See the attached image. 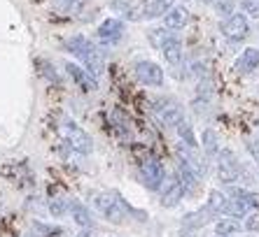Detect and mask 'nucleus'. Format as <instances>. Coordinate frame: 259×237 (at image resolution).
Here are the masks:
<instances>
[{
    "mask_svg": "<svg viewBox=\"0 0 259 237\" xmlns=\"http://www.w3.org/2000/svg\"><path fill=\"white\" fill-rule=\"evenodd\" d=\"M66 49L91 72V75H94V77H101L103 72H105V58H103V51L96 47V42H91L89 37H84V35L68 37Z\"/></svg>",
    "mask_w": 259,
    "mask_h": 237,
    "instance_id": "obj_1",
    "label": "nucleus"
},
{
    "mask_svg": "<svg viewBox=\"0 0 259 237\" xmlns=\"http://www.w3.org/2000/svg\"><path fill=\"white\" fill-rule=\"evenodd\" d=\"M94 207H96L110 223H124V219L133 212L119 193H96V196H94Z\"/></svg>",
    "mask_w": 259,
    "mask_h": 237,
    "instance_id": "obj_2",
    "label": "nucleus"
},
{
    "mask_svg": "<svg viewBox=\"0 0 259 237\" xmlns=\"http://www.w3.org/2000/svg\"><path fill=\"white\" fill-rule=\"evenodd\" d=\"M59 135L63 137V142H66L72 151H77V154L87 156L94 151V140H91V135L82 128V126L70 121V118H63L59 124Z\"/></svg>",
    "mask_w": 259,
    "mask_h": 237,
    "instance_id": "obj_3",
    "label": "nucleus"
},
{
    "mask_svg": "<svg viewBox=\"0 0 259 237\" xmlns=\"http://www.w3.org/2000/svg\"><path fill=\"white\" fill-rule=\"evenodd\" d=\"M243 177H250V174L241 165V160L236 158L234 151L231 149H220V154H217V179L222 184L231 186L236 182H241Z\"/></svg>",
    "mask_w": 259,
    "mask_h": 237,
    "instance_id": "obj_4",
    "label": "nucleus"
},
{
    "mask_svg": "<svg viewBox=\"0 0 259 237\" xmlns=\"http://www.w3.org/2000/svg\"><path fill=\"white\" fill-rule=\"evenodd\" d=\"M220 33L231 42H243L247 35H250V19H247L243 12H234L231 17H227L222 21Z\"/></svg>",
    "mask_w": 259,
    "mask_h": 237,
    "instance_id": "obj_5",
    "label": "nucleus"
},
{
    "mask_svg": "<svg viewBox=\"0 0 259 237\" xmlns=\"http://www.w3.org/2000/svg\"><path fill=\"white\" fill-rule=\"evenodd\" d=\"M140 179L150 191H159L166 182V167L159 158H145L140 163Z\"/></svg>",
    "mask_w": 259,
    "mask_h": 237,
    "instance_id": "obj_6",
    "label": "nucleus"
},
{
    "mask_svg": "<svg viewBox=\"0 0 259 237\" xmlns=\"http://www.w3.org/2000/svg\"><path fill=\"white\" fill-rule=\"evenodd\" d=\"M124 30H126V26H124L121 19L108 17L96 28V37L101 42V47H115L117 42H121V37H124Z\"/></svg>",
    "mask_w": 259,
    "mask_h": 237,
    "instance_id": "obj_7",
    "label": "nucleus"
},
{
    "mask_svg": "<svg viewBox=\"0 0 259 237\" xmlns=\"http://www.w3.org/2000/svg\"><path fill=\"white\" fill-rule=\"evenodd\" d=\"M133 72H136V79H138L143 86H154V89H161L163 86V70L159 63L154 61H138L133 66Z\"/></svg>",
    "mask_w": 259,
    "mask_h": 237,
    "instance_id": "obj_8",
    "label": "nucleus"
},
{
    "mask_svg": "<svg viewBox=\"0 0 259 237\" xmlns=\"http://www.w3.org/2000/svg\"><path fill=\"white\" fill-rule=\"evenodd\" d=\"M154 112H157L159 121H161L166 128H175L180 121H185V109H182V105L178 100H173V98H161V100L157 102V107H154Z\"/></svg>",
    "mask_w": 259,
    "mask_h": 237,
    "instance_id": "obj_9",
    "label": "nucleus"
},
{
    "mask_svg": "<svg viewBox=\"0 0 259 237\" xmlns=\"http://www.w3.org/2000/svg\"><path fill=\"white\" fill-rule=\"evenodd\" d=\"M63 68H66V72L70 75L72 82L77 84V89H82L84 93H94V91L98 89L96 77H94V75H91L84 66H77V63H70V61H68Z\"/></svg>",
    "mask_w": 259,
    "mask_h": 237,
    "instance_id": "obj_10",
    "label": "nucleus"
},
{
    "mask_svg": "<svg viewBox=\"0 0 259 237\" xmlns=\"http://www.w3.org/2000/svg\"><path fill=\"white\" fill-rule=\"evenodd\" d=\"M161 205L163 207H178V205H180L182 202V198L187 196V193H185V189H182V184L180 182H178V177L175 179H166V182H163V186L161 189Z\"/></svg>",
    "mask_w": 259,
    "mask_h": 237,
    "instance_id": "obj_11",
    "label": "nucleus"
},
{
    "mask_svg": "<svg viewBox=\"0 0 259 237\" xmlns=\"http://www.w3.org/2000/svg\"><path fill=\"white\" fill-rule=\"evenodd\" d=\"M161 56L166 58V63L168 66H180L182 58H185V44H182V40L178 35H170L168 40L161 44Z\"/></svg>",
    "mask_w": 259,
    "mask_h": 237,
    "instance_id": "obj_12",
    "label": "nucleus"
},
{
    "mask_svg": "<svg viewBox=\"0 0 259 237\" xmlns=\"http://www.w3.org/2000/svg\"><path fill=\"white\" fill-rule=\"evenodd\" d=\"M189 21H192V14H189V10L185 5H173L168 12L163 14V26H166V28H170V30L185 28Z\"/></svg>",
    "mask_w": 259,
    "mask_h": 237,
    "instance_id": "obj_13",
    "label": "nucleus"
},
{
    "mask_svg": "<svg viewBox=\"0 0 259 237\" xmlns=\"http://www.w3.org/2000/svg\"><path fill=\"white\" fill-rule=\"evenodd\" d=\"M236 72H241V75H250L259 68V49L257 47H247L241 51V56L236 58L234 63Z\"/></svg>",
    "mask_w": 259,
    "mask_h": 237,
    "instance_id": "obj_14",
    "label": "nucleus"
},
{
    "mask_svg": "<svg viewBox=\"0 0 259 237\" xmlns=\"http://www.w3.org/2000/svg\"><path fill=\"white\" fill-rule=\"evenodd\" d=\"M70 216H72V221L82 228V230H89V228H94V225H96L91 209L87 207V205H82L79 200H70Z\"/></svg>",
    "mask_w": 259,
    "mask_h": 237,
    "instance_id": "obj_15",
    "label": "nucleus"
},
{
    "mask_svg": "<svg viewBox=\"0 0 259 237\" xmlns=\"http://www.w3.org/2000/svg\"><path fill=\"white\" fill-rule=\"evenodd\" d=\"M227 205H229V193H224V191H220V189H212L210 193H208L205 209H208L212 216H224Z\"/></svg>",
    "mask_w": 259,
    "mask_h": 237,
    "instance_id": "obj_16",
    "label": "nucleus"
},
{
    "mask_svg": "<svg viewBox=\"0 0 259 237\" xmlns=\"http://www.w3.org/2000/svg\"><path fill=\"white\" fill-rule=\"evenodd\" d=\"M241 221L231 219V216H220L215 221V237H234L236 232H241Z\"/></svg>",
    "mask_w": 259,
    "mask_h": 237,
    "instance_id": "obj_17",
    "label": "nucleus"
},
{
    "mask_svg": "<svg viewBox=\"0 0 259 237\" xmlns=\"http://www.w3.org/2000/svg\"><path fill=\"white\" fill-rule=\"evenodd\" d=\"M178 182L182 184V189H185V193H192L196 186H199L201 177L196 174L194 170H189L185 163H178Z\"/></svg>",
    "mask_w": 259,
    "mask_h": 237,
    "instance_id": "obj_18",
    "label": "nucleus"
},
{
    "mask_svg": "<svg viewBox=\"0 0 259 237\" xmlns=\"http://www.w3.org/2000/svg\"><path fill=\"white\" fill-rule=\"evenodd\" d=\"M229 198H234V200H238L241 205H245L250 212H257L259 209V196L247 189H229Z\"/></svg>",
    "mask_w": 259,
    "mask_h": 237,
    "instance_id": "obj_19",
    "label": "nucleus"
},
{
    "mask_svg": "<svg viewBox=\"0 0 259 237\" xmlns=\"http://www.w3.org/2000/svg\"><path fill=\"white\" fill-rule=\"evenodd\" d=\"M201 149H203L205 156L217 158V154H220V140H217V133L212 128H203V133H201Z\"/></svg>",
    "mask_w": 259,
    "mask_h": 237,
    "instance_id": "obj_20",
    "label": "nucleus"
},
{
    "mask_svg": "<svg viewBox=\"0 0 259 237\" xmlns=\"http://www.w3.org/2000/svg\"><path fill=\"white\" fill-rule=\"evenodd\" d=\"M175 131H178V137H180V142L185 144V147L189 149H199V140H196V135H194V128L189 121H180V124L175 126Z\"/></svg>",
    "mask_w": 259,
    "mask_h": 237,
    "instance_id": "obj_21",
    "label": "nucleus"
},
{
    "mask_svg": "<svg viewBox=\"0 0 259 237\" xmlns=\"http://www.w3.org/2000/svg\"><path fill=\"white\" fill-rule=\"evenodd\" d=\"M47 209L52 216H56V219H61L63 214H70V200L63 196H56V198H49L47 202Z\"/></svg>",
    "mask_w": 259,
    "mask_h": 237,
    "instance_id": "obj_22",
    "label": "nucleus"
},
{
    "mask_svg": "<svg viewBox=\"0 0 259 237\" xmlns=\"http://www.w3.org/2000/svg\"><path fill=\"white\" fill-rule=\"evenodd\" d=\"M170 35H175V33H173L170 28H166V26H161V28H152V30H150V42H152V44H154L157 49H161V44L168 40Z\"/></svg>",
    "mask_w": 259,
    "mask_h": 237,
    "instance_id": "obj_23",
    "label": "nucleus"
},
{
    "mask_svg": "<svg viewBox=\"0 0 259 237\" xmlns=\"http://www.w3.org/2000/svg\"><path fill=\"white\" fill-rule=\"evenodd\" d=\"M241 12L247 19H259V0H241Z\"/></svg>",
    "mask_w": 259,
    "mask_h": 237,
    "instance_id": "obj_24",
    "label": "nucleus"
},
{
    "mask_svg": "<svg viewBox=\"0 0 259 237\" xmlns=\"http://www.w3.org/2000/svg\"><path fill=\"white\" fill-rule=\"evenodd\" d=\"M87 5V0H56V7L63 12H79Z\"/></svg>",
    "mask_w": 259,
    "mask_h": 237,
    "instance_id": "obj_25",
    "label": "nucleus"
},
{
    "mask_svg": "<svg viewBox=\"0 0 259 237\" xmlns=\"http://www.w3.org/2000/svg\"><path fill=\"white\" fill-rule=\"evenodd\" d=\"M215 12L220 14V17H231L234 14V0H217L215 3Z\"/></svg>",
    "mask_w": 259,
    "mask_h": 237,
    "instance_id": "obj_26",
    "label": "nucleus"
},
{
    "mask_svg": "<svg viewBox=\"0 0 259 237\" xmlns=\"http://www.w3.org/2000/svg\"><path fill=\"white\" fill-rule=\"evenodd\" d=\"M245 230H259V214H247L245 216V223H243Z\"/></svg>",
    "mask_w": 259,
    "mask_h": 237,
    "instance_id": "obj_27",
    "label": "nucleus"
},
{
    "mask_svg": "<svg viewBox=\"0 0 259 237\" xmlns=\"http://www.w3.org/2000/svg\"><path fill=\"white\" fill-rule=\"evenodd\" d=\"M247 154L252 156V160L259 165V140H250L247 142Z\"/></svg>",
    "mask_w": 259,
    "mask_h": 237,
    "instance_id": "obj_28",
    "label": "nucleus"
},
{
    "mask_svg": "<svg viewBox=\"0 0 259 237\" xmlns=\"http://www.w3.org/2000/svg\"><path fill=\"white\" fill-rule=\"evenodd\" d=\"M201 3H203V5H215L217 0H201Z\"/></svg>",
    "mask_w": 259,
    "mask_h": 237,
    "instance_id": "obj_29",
    "label": "nucleus"
},
{
    "mask_svg": "<svg viewBox=\"0 0 259 237\" xmlns=\"http://www.w3.org/2000/svg\"><path fill=\"white\" fill-rule=\"evenodd\" d=\"M77 237H91V235L87 230H82V232H77Z\"/></svg>",
    "mask_w": 259,
    "mask_h": 237,
    "instance_id": "obj_30",
    "label": "nucleus"
},
{
    "mask_svg": "<svg viewBox=\"0 0 259 237\" xmlns=\"http://www.w3.org/2000/svg\"><path fill=\"white\" fill-rule=\"evenodd\" d=\"M185 3H187V0H185Z\"/></svg>",
    "mask_w": 259,
    "mask_h": 237,
    "instance_id": "obj_31",
    "label": "nucleus"
},
{
    "mask_svg": "<svg viewBox=\"0 0 259 237\" xmlns=\"http://www.w3.org/2000/svg\"><path fill=\"white\" fill-rule=\"evenodd\" d=\"M257 89H259V86H257Z\"/></svg>",
    "mask_w": 259,
    "mask_h": 237,
    "instance_id": "obj_32",
    "label": "nucleus"
}]
</instances>
